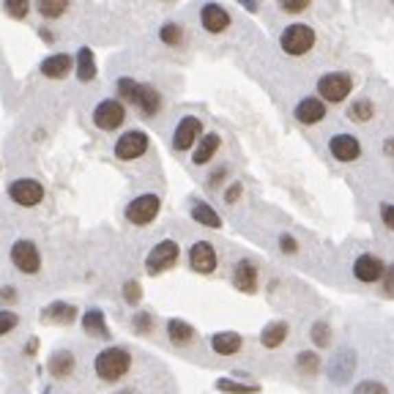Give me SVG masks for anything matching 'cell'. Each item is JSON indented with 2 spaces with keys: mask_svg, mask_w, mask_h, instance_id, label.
Segmentation results:
<instances>
[{
  "mask_svg": "<svg viewBox=\"0 0 394 394\" xmlns=\"http://www.w3.org/2000/svg\"><path fill=\"white\" fill-rule=\"evenodd\" d=\"M16 323H19V318H16L14 312L0 310V337H5L8 332H14V329H16Z\"/></svg>",
  "mask_w": 394,
  "mask_h": 394,
  "instance_id": "obj_37",
  "label": "cell"
},
{
  "mask_svg": "<svg viewBox=\"0 0 394 394\" xmlns=\"http://www.w3.org/2000/svg\"><path fill=\"white\" fill-rule=\"evenodd\" d=\"M77 77H80L82 82H91V80L96 77V58H93V52H91L88 47H82V49L77 52Z\"/></svg>",
  "mask_w": 394,
  "mask_h": 394,
  "instance_id": "obj_25",
  "label": "cell"
},
{
  "mask_svg": "<svg viewBox=\"0 0 394 394\" xmlns=\"http://www.w3.org/2000/svg\"><path fill=\"white\" fill-rule=\"evenodd\" d=\"M189 266L200 274H211L216 268V252L208 241H197L189 249Z\"/></svg>",
  "mask_w": 394,
  "mask_h": 394,
  "instance_id": "obj_13",
  "label": "cell"
},
{
  "mask_svg": "<svg viewBox=\"0 0 394 394\" xmlns=\"http://www.w3.org/2000/svg\"><path fill=\"white\" fill-rule=\"evenodd\" d=\"M233 285L241 293H255L257 290V266L252 260H241L233 271Z\"/></svg>",
  "mask_w": 394,
  "mask_h": 394,
  "instance_id": "obj_16",
  "label": "cell"
},
{
  "mask_svg": "<svg viewBox=\"0 0 394 394\" xmlns=\"http://www.w3.org/2000/svg\"><path fill=\"white\" fill-rule=\"evenodd\" d=\"M146 151H148V135L140 132V129H132V132L121 135L118 143H115V157L124 159V162H132V159L143 157Z\"/></svg>",
  "mask_w": 394,
  "mask_h": 394,
  "instance_id": "obj_9",
  "label": "cell"
},
{
  "mask_svg": "<svg viewBox=\"0 0 394 394\" xmlns=\"http://www.w3.org/2000/svg\"><path fill=\"white\" fill-rule=\"evenodd\" d=\"M192 219L200 222V224H205V227H219V224H222L219 213H216L208 202H195V205H192Z\"/></svg>",
  "mask_w": 394,
  "mask_h": 394,
  "instance_id": "obj_28",
  "label": "cell"
},
{
  "mask_svg": "<svg viewBox=\"0 0 394 394\" xmlns=\"http://www.w3.org/2000/svg\"><path fill=\"white\" fill-rule=\"evenodd\" d=\"M354 394H389V389L381 384V381H364V384H359Z\"/></svg>",
  "mask_w": 394,
  "mask_h": 394,
  "instance_id": "obj_38",
  "label": "cell"
},
{
  "mask_svg": "<svg viewBox=\"0 0 394 394\" xmlns=\"http://www.w3.org/2000/svg\"><path fill=\"white\" fill-rule=\"evenodd\" d=\"M49 373L55 375V378H69L71 373H74V354H69V351H58V354H52L49 356Z\"/></svg>",
  "mask_w": 394,
  "mask_h": 394,
  "instance_id": "obj_23",
  "label": "cell"
},
{
  "mask_svg": "<svg viewBox=\"0 0 394 394\" xmlns=\"http://www.w3.org/2000/svg\"><path fill=\"white\" fill-rule=\"evenodd\" d=\"M118 93H121V99H126L129 104L140 107L146 115H157L159 107H162L159 91L151 88V85H140V82L132 80V77H121V80H118Z\"/></svg>",
  "mask_w": 394,
  "mask_h": 394,
  "instance_id": "obj_1",
  "label": "cell"
},
{
  "mask_svg": "<svg viewBox=\"0 0 394 394\" xmlns=\"http://www.w3.org/2000/svg\"><path fill=\"white\" fill-rule=\"evenodd\" d=\"M238 195H241V184H233V187H230V189H227V202H235V200H238Z\"/></svg>",
  "mask_w": 394,
  "mask_h": 394,
  "instance_id": "obj_44",
  "label": "cell"
},
{
  "mask_svg": "<svg viewBox=\"0 0 394 394\" xmlns=\"http://www.w3.org/2000/svg\"><path fill=\"white\" fill-rule=\"evenodd\" d=\"M176 263H178V244H176L173 238L159 241V244L148 252V257H146V268H148L151 277H154V274H162V271H167V268H173Z\"/></svg>",
  "mask_w": 394,
  "mask_h": 394,
  "instance_id": "obj_4",
  "label": "cell"
},
{
  "mask_svg": "<svg viewBox=\"0 0 394 394\" xmlns=\"http://www.w3.org/2000/svg\"><path fill=\"white\" fill-rule=\"evenodd\" d=\"M312 340H315L318 348H326V345H329V323L318 321V323L312 326Z\"/></svg>",
  "mask_w": 394,
  "mask_h": 394,
  "instance_id": "obj_36",
  "label": "cell"
},
{
  "mask_svg": "<svg viewBox=\"0 0 394 394\" xmlns=\"http://www.w3.org/2000/svg\"><path fill=\"white\" fill-rule=\"evenodd\" d=\"M200 132H202V124L197 121L195 115L181 118V124L176 126V135H173V146H176V151H189V148L197 143Z\"/></svg>",
  "mask_w": 394,
  "mask_h": 394,
  "instance_id": "obj_12",
  "label": "cell"
},
{
  "mask_svg": "<svg viewBox=\"0 0 394 394\" xmlns=\"http://www.w3.org/2000/svg\"><path fill=\"white\" fill-rule=\"evenodd\" d=\"M354 364H356L354 351H351V348H340L337 356H334V362L329 364V373H332V378H334L337 384H343V381L354 373Z\"/></svg>",
  "mask_w": 394,
  "mask_h": 394,
  "instance_id": "obj_19",
  "label": "cell"
},
{
  "mask_svg": "<svg viewBox=\"0 0 394 394\" xmlns=\"http://www.w3.org/2000/svg\"><path fill=\"white\" fill-rule=\"evenodd\" d=\"M279 246H282V252H296L299 246H296V238H290V235H282L279 238Z\"/></svg>",
  "mask_w": 394,
  "mask_h": 394,
  "instance_id": "obj_42",
  "label": "cell"
},
{
  "mask_svg": "<svg viewBox=\"0 0 394 394\" xmlns=\"http://www.w3.org/2000/svg\"><path fill=\"white\" fill-rule=\"evenodd\" d=\"M74 318H77V310H74L71 304H63V301H55V304H49L47 310H41V321H44V323L69 326Z\"/></svg>",
  "mask_w": 394,
  "mask_h": 394,
  "instance_id": "obj_20",
  "label": "cell"
},
{
  "mask_svg": "<svg viewBox=\"0 0 394 394\" xmlns=\"http://www.w3.org/2000/svg\"><path fill=\"white\" fill-rule=\"evenodd\" d=\"M159 36H162L165 44H173V47H176V44H181V38H184V27L176 25V22H167V25H162V33H159Z\"/></svg>",
  "mask_w": 394,
  "mask_h": 394,
  "instance_id": "obj_32",
  "label": "cell"
},
{
  "mask_svg": "<svg viewBox=\"0 0 394 394\" xmlns=\"http://www.w3.org/2000/svg\"><path fill=\"white\" fill-rule=\"evenodd\" d=\"M11 263L22 271V274H36L41 268V255L36 249L33 241L27 238H19L14 246H11Z\"/></svg>",
  "mask_w": 394,
  "mask_h": 394,
  "instance_id": "obj_8",
  "label": "cell"
},
{
  "mask_svg": "<svg viewBox=\"0 0 394 394\" xmlns=\"http://www.w3.org/2000/svg\"><path fill=\"white\" fill-rule=\"evenodd\" d=\"M3 8H5V14H8V16H14V19H25L30 5H27L25 0H5V3H3Z\"/></svg>",
  "mask_w": 394,
  "mask_h": 394,
  "instance_id": "obj_34",
  "label": "cell"
},
{
  "mask_svg": "<svg viewBox=\"0 0 394 394\" xmlns=\"http://www.w3.org/2000/svg\"><path fill=\"white\" fill-rule=\"evenodd\" d=\"M14 299H16V290H14V288H3V290H0V301L8 304V301H14Z\"/></svg>",
  "mask_w": 394,
  "mask_h": 394,
  "instance_id": "obj_43",
  "label": "cell"
},
{
  "mask_svg": "<svg viewBox=\"0 0 394 394\" xmlns=\"http://www.w3.org/2000/svg\"><path fill=\"white\" fill-rule=\"evenodd\" d=\"M121 394H135V392H121Z\"/></svg>",
  "mask_w": 394,
  "mask_h": 394,
  "instance_id": "obj_45",
  "label": "cell"
},
{
  "mask_svg": "<svg viewBox=\"0 0 394 394\" xmlns=\"http://www.w3.org/2000/svg\"><path fill=\"white\" fill-rule=\"evenodd\" d=\"M135 326H137L140 334H148L151 332V315L148 312H137L135 315Z\"/></svg>",
  "mask_w": 394,
  "mask_h": 394,
  "instance_id": "obj_39",
  "label": "cell"
},
{
  "mask_svg": "<svg viewBox=\"0 0 394 394\" xmlns=\"http://www.w3.org/2000/svg\"><path fill=\"white\" fill-rule=\"evenodd\" d=\"M351 88H354V80H351V74H343V71H332L318 80V93L326 102H343L351 93Z\"/></svg>",
  "mask_w": 394,
  "mask_h": 394,
  "instance_id": "obj_6",
  "label": "cell"
},
{
  "mask_svg": "<svg viewBox=\"0 0 394 394\" xmlns=\"http://www.w3.org/2000/svg\"><path fill=\"white\" fill-rule=\"evenodd\" d=\"M124 299H126V304L137 307V304H140V299H143V290H140V282L129 279V282L124 285Z\"/></svg>",
  "mask_w": 394,
  "mask_h": 394,
  "instance_id": "obj_35",
  "label": "cell"
},
{
  "mask_svg": "<svg viewBox=\"0 0 394 394\" xmlns=\"http://www.w3.org/2000/svg\"><path fill=\"white\" fill-rule=\"evenodd\" d=\"M132 367V356L124 348H104L96 356V375L102 381H121Z\"/></svg>",
  "mask_w": 394,
  "mask_h": 394,
  "instance_id": "obj_2",
  "label": "cell"
},
{
  "mask_svg": "<svg viewBox=\"0 0 394 394\" xmlns=\"http://www.w3.org/2000/svg\"><path fill=\"white\" fill-rule=\"evenodd\" d=\"M241 345H244V340H241L238 332H219V334L211 337V348L219 356H235L241 351Z\"/></svg>",
  "mask_w": 394,
  "mask_h": 394,
  "instance_id": "obj_18",
  "label": "cell"
},
{
  "mask_svg": "<svg viewBox=\"0 0 394 394\" xmlns=\"http://www.w3.org/2000/svg\"><path fill=\"white\" fill-rule=\"evenodd\" d=\"M200 22H202V27L208 33H222L230 25V14L219 3H205L202 11H200Z\"/></svg>",
  "mask_w": 394,
  "mask_h": 394,
  "instance_id": "obj_14",
  "label": "cell"
},
{
  "mask_svg": "<svg viewBox=\"0 0 394 394\" xmlns=\"http://www.w3.org/2000/svg\"><path fill=\"white\" fill-rule=\"evenodd\" d=\"M159 208H162V200L148 192V195L135 197V200L126 205V219H129L132 224H137V227H146V224H151V222L157 219Z\"/></svg>",
  "mask_w": 394,
  "mask_h": 394,
  "instance_id": "obj_5",
  "label": "cell"
},
{
  "mask_svg": "<svg viewBox=\"0 0 394 394\" xmlns=\"http://www.w3.org/2000/svg\"><path fill=\"white\" fill-rule=\"evenodd\" d=\"M326 115V104L321 99H301L296 107V121L301 124H318Z\"/></svg>",
  "mask_w": 394,
  "mask_h": 394,
  "instance_id": "obj_21",
  "label": "cell"
},
{
  "mask_svg": "<svg viewBox=\"0 0 394 394\" xmlns=\"http://www.w3.org/2000/svg\"><path fill=\"white\" fill-rule=\"evenodd\" d=\"M329 148H332V154L340 162H356L359 154H362V146H359V140L354 135H334L332 143H329Z\"/></svg>",
  "mask_w": 394,
  "mask_h": 394,
  "instance_id": "obj_15",
  "label": "cell"
},
{
  "mask_svg": "<svg viewBox=\"0 0 394 394\" xmlns=\"http://www.w3.org/2000/svg\"><path fill=\"white\" fill-rule=\"evenodd\" d=\"M381 216H384V224H386V227H394V211L389 202L381 205Z\"/></svg>",
  "mask_w": 394,
  "mask_h": 394,
  "instance_id": "obj_41",
  "label": "cell"
},
{
  "mask_svg": "<svg viewBox=\"0 0 394 394\" xmlns=\"http://www.w3.org/2000/svg\"><path fill=\"white\" fill-rule=\"evenodd\" d=\"M66 8H69V3H66V0H44V3H38L41 16H49V19H55V16L66 14Z\"/></svg>",
  "mask_w": 394,
  "mask_h": 394,
  "instance_id": "obj_31",
  "label": "cell"
},
{
  "mask_svg": "<svg viewBox=\"0 0 394 394\" xmlns=\"http://www.w3.org/2000/svg\"><path fill=\"white\" fill-rule=\"evenodd\" d=\"M8 197H11L16 205L30 208V205H36V202L44 200V187H41L38 181H33V178H19V181H14V184L8 187Z\"/></svg>",
  "mask_w": 394,
  "mask_h": 394,
  "instance_id": "obj_10",
  "label": "cell"
},
{
  "mask_svg": "<svg viewBox=\"0 0 394 394\" xmlns=\"http://www.w3.org/2000/svg\"><path fill=\"white\" fill-rule=\"evenodd\" d=\"M348 115H351L354 121H370V118L375 115V107H373V102H367V99H359V102H354V104H351Z\"/></svg>",
  "mask_w": 394,
  "mask_h": 394,
  "instance_id": "obj_30",
  "label": "cell"
},
{
  "mask_svg": "<svg viewBox=\"0 0 394 394\" xmlns=\"http://www.w3.org/2000/svg\"><path fill=\"white\" fill-rule=\"evenodd\" d=\"M285 337H288V323H285V321H274V323H268V326L263 329L260 343H263L266 348H279V345L285 343Z\"/></svg>",
  "mask_w": 394,
  "mask_h": 394,
  "instance_id": "obj_24",
  "label": "cell"
},
{
  "mask_svg": "<svg viewBox=\"0 0 394 394\" xmlns=\"http://www.w3.org/2000/svg\"><path fill=\"white\" fill-rule=\"evenodd\" d=\"M296 364H299V370H301V373H307V375H315V373H318V367H321L318 354H299Z\"/></svg>",
  "mask_w": 394,
  "mask_h": 394,
  "instance_id": "obj_33",
  "label": "cell"
},
{
  "mask_svg": "<svg viewBox=\"0 0 394 394\" xmlns=\"http://www.w3.org/2000/svg\"><path fill=\"white\" fill-rule=\"evenodd\" d=\"M279 44H282V49L288 55H307L315 47V30L310 25H304V22H293V25L285 27Z\"/></svg>",
  "mask_w": 394,
  "mask_h": 394,
  "instance_id": "obj_3",
  "label": "cell"
},
{
  "mask_svg": "<svg viewBox=\"0 0 394 394\" xmlns=\"http://www.w3.org/2000/svg\"><path fill=\"white\" fill-rule=\"evenodd\" d=\"M124 118H126V110H124V104H121L118 99H104V102H99L96 110H93V124H96L99 129H104V132L118 129V126L124 124Z\"/></svg>",
  "mask_w": 394,
  "mask_h": 394,
  "instance_id": "obj_7",
  "label": "cell"
},
{
  "mask_svg": "<svg viewBox=\"0 0 394 394\" xmlns=\"http://www.w3.org/2000/svg\"><path fill=\"white\" fill-rule=\"evenodd\" d=\"M82 329L91 334V337H99V340H110V329L104 323V312L102 310H88L82 315Z\"/></svg>",
  "mask_w": 394,
  "mask_h": 394,
  "instance_id": "obj_22",
  "label": "cell"
},
{
  "mask_svg": "<svg viewBox=\"0 0 394 394\" xmlns=\"http://www.w3.org/2000/svg\"><path fill=\"white\" fill-rule=\"evenodd\" d=\"M219 151V135H205L200 143H197V151L195 157H192V162L195 165H205V162H211V157Z\"/></svg>",
  "mask_w": 394,
  "mask_h": 394,
  "instance_id": "obj_27",
  "label": "cell"
},
{
  "mask_svg": "<svg viewBox=\"0 0 394 394\" xmlns=\"http://www.w3.org/2000/svg\"><path fill=\"white\" fill-rule=\"evenodd\" d=\"M71 69H74V60L66 52H58V55H49L41 60V74L49 80H63Z\"/></svg>",
  "mask_w": 394,
  "mask_h": 394,
  "instance_id": "obj_17",
  "label": "cell"
},
{
  "mask_svg": "<svg viewBox=\"0 0 394 394\" xmlns=\"http://www.w3.org/2000/svg\"><path fill=\"white\" fill-rule=\"evenodd\" d=\"M386 263L378 257V255H359L356 263H354V274L359 282H378L384 274H386Z\"/></svg>",
  "mask_w": 394,
  "mask_h": 394,
  "instance_id": "obj_11",
  "label": "cell"
},
{
  "mask_svg": "<svg viewBox=\"0 0 394 394\" xmlns=\"http://www.w3.org/2000/svg\"><path fill=\"white\" fill-rule=\"evenodd\" d=\"M279 5H282V11H293V14H296V11H304L310 3H307V0H282Z\"/></svg>",
  "mask_w": 394,
  "mask_h": 394,
  "instance_id": "obj_40",
  "label": "cell"
},
{
  "mask_svg": "<svg viewBox=\"0 0 394 394\" xmlns=\"http://www.w3.org/2000/svg\"><path fill=\"white\" fill-rule=\"evenodd\" d=\"M216 389L219 392H227V394H257V384H235V381H227V378H222V381H216Z\"/></svg>",
  "mask_w": 394,
  "mask_h": 394,
  "instance_id": "obj_29",
  "label": "cell"
},
{
  "mask_svg": "<svg viewBox=\"0 0 394 394\" xmlns=\"http://www.w3.org/2000/svg\"><path fill=\"white\" fill-rule=\"evenodd\" d=\"M167 334H170V340H173L176 345H187V343L195 340V329H192L187 321H178V318H173V321L167 323Z\"/></svg>",
  "mask_w": 394,
  "mask_h": 394,
  "instance_id": "obj_26",
  "label": "cell"
}]
</instances>
